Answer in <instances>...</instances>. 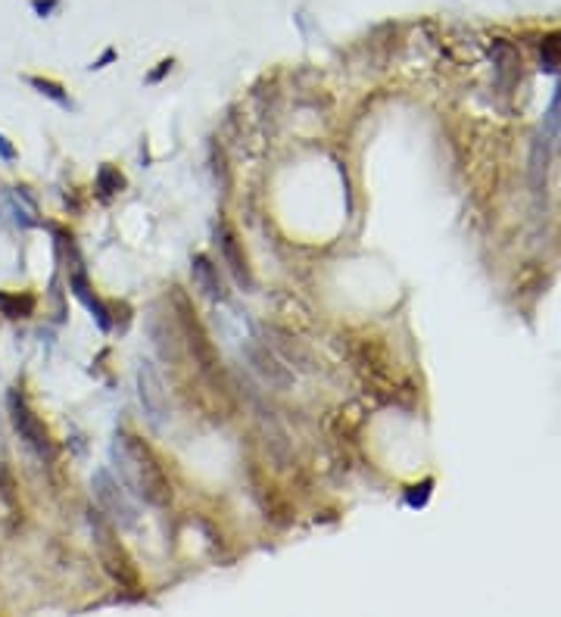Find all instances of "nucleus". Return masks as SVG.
<instances>
[{"label":"nucleus","instance_id":"10","mask_svg":"<svg viewBox=\"0 0 561 617\" xmlns=\"http://www.w3.org/2000/svg\"><path fill=\"white\" fill-rule=\"evenodd\" d=\"M72 287H75V297L81 299V303H85L88 308H91V312L97 315V321H100L103 327H109V318H106V308H103L100 303H97V299L91 297V293H88V284L81 278H72Z\"/></svg>","mask_w":561,"mask_h":617},{"label":"nucleus","instance_id":"4","mask_svg":"<svg viewBox=\"0 0 561 617\" xmlns=\"http://www.w3.org/2000/svg\"><path fill=\"white\" fill-rule=\"evenodd\" d=\"M10 411H13V427L19 430V436H22V440L29 443V446L35 449V452L41 455V459H54V440H50L47 427H44V424L38 421L35 411H31V409L22 402V396L13 393Z\"/></svg>","mask_w":561,"mask_h":617},{"label":"nucleus","instance_id":"12","mask_svg":"<svg viewBox=\"0 0 561 617\" xmlns=\"http://www.w3.org/2000/svg\"><path fill=\"white\" fill-rule=\"evenodd\" d=\"M31 85L35 88H41V94H47V97H54L56 103H63V106H66V94H63V88L60 85H54V81H44V79H31Z\"/></svg>","mask_w":561,"mask_h":617},{"label":"nucleus","instance_id":"1","mask_svg":"<svg viewBox=\"0 0 561 617\" xmlns=\"http://www.w3.org/2000/svg\"><path fill=\"white\" fill-rule=\"evenodd\" d=\"M113 455H115V461H119L125 486H131V490L150 505H169V499H172L169 477H165L156 452H153L140 436L122 430V434L115 436Z\"/></svg>","mask_w":561,"mask_h":617},{"label":"nucleus","instance_id":"7","mask_svg":"<svg viewBox=\"0 0 561 617\" xmlns=\"http://www.w3.org/2000/svg\"><path fill=\"white\" fill-rule=\"evenodd\" d=\"M218 247H222V256H225V262H228V268H231V274H234L241 284H253V278H250V265H247V256H243V249H241V243H237V234L228 228V224H222L218 228Z\"/></svg>","mask_w":561,"mask_h":617},{"label":"nucleus","instance_id":"6","mask_svg":"<svg viewBox=\"0 0 561 617\" xmlns=\"http://www.w3.org/2000/svg\"><path fill=\"white\" fill-rule=\"evenodd\" d=\"M184 334H187V346H190L193 359L200 362V368H203V371H216V368H218V362H216V346L209 343L206 331L200 327V321L193 318L190 312H184Z\"/></svg>","mask_w":561,"mask_h":617},{"label":"nucleus","instance_id":"2","mask_svg":"<svg viewBox=\"0 0 561 617\" xmlns=\"http://www.w3.org/2000/svg\"><path fill=\"white\" fill-rule=\"evenodd\" d=\"M91 527H94V543H97V552H100V561L113 574V580L125 589H140V574L134 568L131 555L125 552V545L115 539L113 520H106L103 514H91Z\"/></svg>","mask_w":561,"mask_h":617},{"label":"nucleus","instance_id":"13","mask_svg":"<svg viewBox=\"0 0 561 617\" xmlns=\"http://www.w3.org/2000/svg\"><path fill=\"white\" fill-rule=\"evenodd\" d=\"M31 6H35V10L41 13V16H47V13H54V10H56V0H35Z\"/></svg>","mask_w":561,"mask_h":617},{"label":"nucleus","instance_id":"14","mask_svg":"<svg viewBox=\"0 0 561 617\" xmlns=\"http://www.w3.org/2000/svg\"><path fill=\"white\" fill-rule=\"evenodd\" d=\"M169 69H172V60H163V63H159V69H156V72L150 75V81H159L165 72H169Z\"/></svg>","mask_w":561,"mask_h":617},{"label":"nucleus","instance_id":"11","mask_svg":"<svg viewBox=\"0 0 561 617\" xmlns=\"http://www.w3.org/2000/svg\"><path fill=\"white\" fill-rule=\"evenodd\" d=\"M543 63L546 69H555V63L561 60V35H552L549 41H543Z\"/></svg>","mask_w":561,"mask_h":617},{"label":"nucleus","instance_id":"8","mask_svg":"<svg viewBox=\"0 0 561 617\" xmlns=\"http://www.w3.org/2000/svg\"><path fill=\"white\" fill-rule=\"evenodd\" d=\"M193 281L200 284V290L206 293V297H212V299H218L222 297V281H218V272H216V265H212L206 256H193Z\"/></svg>","mask_w":561,"mask_h":617},{"label":"nucleus","instance_id":"15","mask_svg":"<svg viewBox=\"0 0 561 617\" xmlns=\"http://www.w3.org/2000/svg\"><path fill=\"white\" fill-rule=\"evenodd\" d=\"M0 153H3V156H6V159H10V156H13V150H10V147H6V138H0Z\"/></svg>","mask_w":561,"mask_h":617},{"label":"nucleus","instance_id":"9","mask_svg":"<svg viewBox=\"0 0 561 617\" xmlns=\"http://www.w3.org/2000/svg\"><path fill=\"white\" fill-rule=\"evenodd\" d=\"M0 308H3V315H10V318H22V315H29L31 308H35V299L31 297H10V293H0Z\"/></svg>","mask_w":561,"mask_h":617},{"label":"nucleus","instance_id":"3","mask_svg":"<svg viewBox=\"0 0 561 617\" xmlns=\"http://www.w3.org/2000/svg\"><path fill=\"white\" fill-rule=\"evenodd\" d=\"M91 490H94V499L100 505V514L106 520L119 527H131L134 524V505L128 502V496L122 493V486L109 477L106 471H97L94 480H91Z\"/></svg>","mask_w":561,"mask_h":617},{"label":"nucleus","instance_id":"5","mask_svg":"<svg viewBox=\"0 0 561 617\" xmlns=\"http://www.w3.org/2000/svg\"><path fill=\"white\" fill-rule=\"evenodd\" d=\"M138 396H140V406L147 409V415L153 421H165L169 418V393L163 387V377L156 375L150 362H140L138 368Z\"/></svg>","mask_w":561,"mask_h":617}]
</instances>
